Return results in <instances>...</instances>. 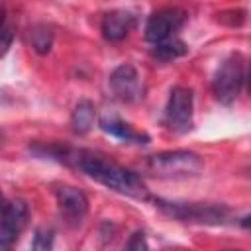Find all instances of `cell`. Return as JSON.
<instances>
[{"label": "cell", "instance_id": "1", "mask_svg": "<svg viewBox=\"0 0 251 251\" xmlns=\"http://www.w3.org/2000/svg\"><path fill=\"white\" fill-rule=\"evenodd\" d=\"M47 155H51L53 159H59L78 171H82L86 176L94 178L96 182L131 196V198H147V186L143 182V178L139 175H135L133 171L106 159L100 153L88 151V149H61V147H49L45 149Z\"/></svg>", "mask_w": 251, "mask_h": 251}, {"label": "cell", "instance_id": "2", "mask_svg": "<svg viewBox=\"0 0 251 251\" xmlns=\"http://www.w3.org/2000/svg\"><path fill=\"white\" fill-rule=\"evenodd\" d=\"M149 169L159 176L167 178H188L196 176L204 169V161L194 151H165L149 157Z\"/></svg>", "mask_w": 251, "mask_h": 251}, {"label": "cell", "instance_id": "3", "mask_svg": "<svg viewBox=\"0 0 251 251\" xmlns=\"http://www.w3.org/2000/svg\"><path fill=\"white\" fill-rule=\"evenodd\" d=\"M243 82H245V61L241 55H231L227 57L222 67L218 69L216 76H214V94L220 102L224 104H231L241 88H243Z\"/></svg>", "mask_w": 251, "mask_h": 251}, {"label": "cell", "instance_id": "4", "mask_svg": "<svg viewBox=\"0 0 251 251\" xmlns=\"http://www.w3.org/2000/svg\"><path fill=\"white\" fill-rule=\"evenodd\" d=\"M155 206L165 214L184 220V222H200V224H222L227 218V208L200 202H167L163 198L155 200Z\"/></svg>", "mask_w": 251, "mask_h": 251}, {"label": "cell", "instance_id": "5", "mask_svg": "<svg viewBox=\"0 0 251 251\" xmlns=\"http://www.w3.org/2000/svg\"><path fill=\"white\" fill-rule=\"evenodd\" d=\"M167 126L173 131H188L192 127V90L186 86H175L169 94L165 108Z\"/></svg>", "mask_w": 251, "mask_h": 251}, {"label": "cell", "instance_id": "6", "mask_svg": "<svg viewBox=\"0 0 251 251\" xmlns=\"http://www.w3.org/2000/svg\"><path fill=\"white\" fill-rule=\"evenodd\" d=\"M186 14L178 8H163L157 10L155 14L149 16L147 25H145V37L151 43H161L169 37H173V33L184 24Z\"/></svg>", "mask_w": 251, "mask_h": 251}, {"label": "cell", "instance_id": "7", "mask_svg": "<svg viewBox=\"0 0 251 251\" xmlns=\"http://www.w3.org/2000/svg\"><path fill=\"white\" fill-rule=\"evenodd\" d=\"M110 88L112 92L124 100V102H133L141 96V80L133 65L124 63L116 67L110 75Z\"/></svg>", "mask_w": 251, "mask_h": 251}, {"label": "cell", "instance_id": "8", "mask_svg": "<svg viewBox=\"0 0 251 251\" xmlns=\"http://www.w3.org/2000/svg\"><path fill=\"white\" fill-rule=\"evenodd\" d=\"M55 196H57V204H59V210L69 216V218H82L86 212H88V198L82 190L75 188V186H59L55 190Z\"/></svg>", "mask_w": 251, "mask_h": 251}, {"label": "cell", "instance_id": "9", "mask_svg": "<svg viewBox=\"0 0 251 251\" xmlns=\"http://www.w3.org/2000/svg\"><path fill=\"white\" fill-rule=\"evenodd\" d=\"M133 27V16L126 10H112L102 20V35L108 41H122Z\"/></svg>", "mask_w": 251, "mask_h": 251}, {"label": "cell", "instance_id": "10", "mask_svg": "<svg viewBox=\"0 0 251 251\" xmlns=\"http://www.w3.org/2000/svg\"><path fill=\"white\" fill-rule=\"evenodd\" d=\"M100 127L118 137V139H124V141H131V143H147L149 141V135L143 133V131H137L135 127H131L129 124H126L124 120H120L118 116L114 114H106L100 118Z\"/></svg>", "mask_w": 251, "mask_h": 251}, {"label": "cell", "instance_id": "11", "mask_svg": "<svg viewBox=\"0 0 251 251\" xmlns=\"http://www.w3.org/2000/svg\"><path fill=\"white\" fill-rule=\"evenodd\" d=\"M94 118H96V108L90 100H78L75 110H73V131L78 135H84L90 131V127L94 126Z\"/></svg>", "mask_w": 251, "mask_h": 251}, {"label": "cell", "instance_id": "12", "mask_svg": "<svg viewBox=\"0 0 251 251\" xmlns=\"http://www.w3.org/2000/svg\"><path fill=\"white\" fill-rule=\"evenodd\" d=\"M27 37H29V45L35 53L39 55H45L51 51V45H53V31L47 24H33L27 31Z\"/></svg>", "mask_w": 251, "mask_h": 251}, {"label": "cell", "instance_id": "13", "mask_svg": "<svg viewBox=\"0 0 251 251\" xmlns=\"http://www.w3.org/2000/svg\"><path fill=\"white\" fill-rule=\"evenodd\" d=\"M186 53H188L186 43L176 39V37H169L161 43H155V47H153V55L163 59V61H173V59H178Z\"/></svg>", "mask_w": 251, "mask_h": 251}, {"label": "cell", "instance_id": "14", "mask_svg": "<svg viewBox=\"0 0 251 251\" xmlns=\"http://www.w3.org/2000/svg\"><path fill=\"white\" fill-rule=\"evenodd\" d=\"M27 216L29 214H27V206H25L24 200H12V202H8L6 208L0 214V218L6 220L8 224H12L18 231H22L24 226L27 224Z\"/></svg>", "mask_w": 251, "mask_h": 251}, {"label": "cell", "instance_id": "15", "mask_svg": "<svg viewBox=\"0 0 251 251\" xmlns=\"http://www.w3.org/2000/svg\"><path fill=\"white\" fill-rule=\"evenodd\" d=\"M55 241V231L51 227H39L35 229V235L31 239V251H51Z\"/></svg>", "mask_w": 251, "mask_h": 251}, {"label": "cell", "instance_id": "16", "mask_svg": "<svg viewBox=\"0 0 251 251\" xmlns=\"http://www.w3.org/2000/svg\"><path fill=\"white\" fill-rule=\"evenodd\" d=\"M18 229L0 218V251H10L18 239Z\"/></svg>", "mask_w": 251, "mask_h": 251}, {"label": "cell", "instance_id": "17", "mask_svg": "<svg viewBox=\"0 0 251 251\" xmlns=\"http://www.w3.org/2000/svg\"><path fill=\"white\" fill-rule=\"evenodd\" d=\"M124 251H149V245H147L143 231H133L129 235L127 243L124 245Z\"/></svg>", "mask_w": 251, "mask_h": 251}, {"label": "cell", "instance_id": "18", "mask_svg": "<svg viewBox=\"0 0 251 251\" xmlns=\"http://www.w3.org/2000/svg\"><path fill=\"white\" fill-rule=\"evenodd\" d=\"M12 39H14V31H12V25L4 24L0 25V57H4L12 45Z\"/></svg>", "mask_w": 251, "mask_h": 251}, {"label": "cell", "instance_id": "19", "mask_svg": "<svg viewBox=\"0 0 251 251\" xmlns=\"http://www.w3.org/2000/svg\"><path fill=\"white\" fill-rule=\"evenodd\" d=\"M6 204H8V202H6V198H4V194L0 192V214H2V210L6 208Z\"/></svg>", "mask_w": 251, "mask_h": 251}, {"label": "cell", "instance_id": "20", "mask_svg": "<svg viewBox=\"0 0 251 251\" xmlns=\"http://www.w3.org/2000/svg\"><path fill=\"white\" fill-rule=\"evenodd\" d=\"M6 24V16H4V6L0 4V25H4Z\"/></svg>", "mask_w": 251, "mask_h": 251}]
</instances>
